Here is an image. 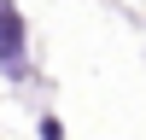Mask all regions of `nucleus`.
<instances>
[{"instance_id":"1","label":"nucleus","mask_w":146,"mask_h":140,"mask_svg":"<svg viewBox=\"0 0 146 140\" xmlns=\"http://www.w3.org/2000/svg\"><path fill=\"white\" fill-rule=\"evenodd\" d=\"M0 53H6V70H23L18 64V23H12L6 6H0Z\"/></svg>"}]
</instances>
